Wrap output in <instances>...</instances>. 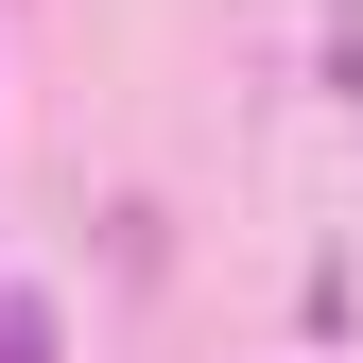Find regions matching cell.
<instances>
[{
    "instance_id": "1",
    "label": "cell",
    "mask_w": 363,
    "mask_h": 363,
    "mask_svg": "<svg viewBox=\"0 0 363 363\" xmlns=\"http://www.w3.org/2000/svg\"><path fill=\"white\" fill-rule=\"evenodd\" d=\"M0 363H52V311L35 294H0Z\"/></svg>"
}]
</instances>
